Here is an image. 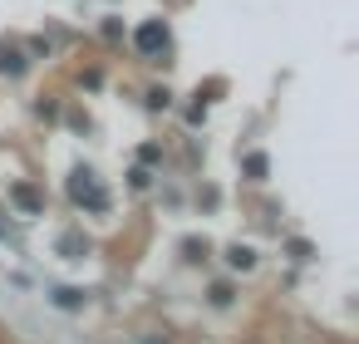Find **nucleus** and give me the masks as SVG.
I'll list each match as a JSON object with an SVG mask.
<instances>
[{"instance_id": "1", "label": "nucleus", "mask_w": 359, "mask_h": 344, "mask_svg": "<svg viewBox=\"0 0 359 344\" xmlns=\"http://www.w3.org/2000/svg\"><path fill=\"white\" fill-rule=\"evenodd\" d=\"M69 197H74L79 207H89V212H109V192H104V182H99L89 167H79V172L69 177Z\"/></svg>"}, {"instance_id": "2", "label": "nucleus", "mask_w": 359, "mask_h": 344, "mask_svg": "<svg viewBox=\"0 0 359 344\" xmlns=\"http://www.w3.org/2000/svg\"><path fill=\"white\" fill-rule=\"evenodd\" d=\"M133 45L148 55V60H158V55H168V45H172V35H168V25L163 20H148V25H138V35H133Z\"/></svg>"}, {"instance_id": "3", "label": "nucleus", "mask_w": 359, "mask_h": 344, "mask_svg": "<svg viewBox=\"0 0 359 344\" xmlns=\"http://www.w3.org/2000/svg\"><path fill=\"white\" fill-rule=\"evenodd\" d=\"M11 202H15L25 216H40V212H45V192L30 187V182H15V187H11Z\"/></svg>"}, {"instance_id": "4", "label": "nucleus", "mask_w": 359, "mask_h": 344, "mask_svg": "<svg viewBox=\"0 0 359 344\" xmlns=\"http://www.w3.org/2000/svg\"><path fill=\"white\" fill-rule=\"evenodd\" d=\"M0 74H25V55L15 45H0Z\"/></svg>"}, {"instance_id": "5", "label": "nucleus", "mask_w": 359, "mask_h": 344, "mask_svg": "<svg viewBox=\"0 0 359 344\" xmlns=\"http://www.w3.org/2000/svg\"><path fill=\"white\" fill-rule=\"evenodd\" d=\"M226 266H231V270H251V266H256V251H251V246H231V251H226Z\"/></svg>"}, {"instance_id": "6", "label": "nucleus", "mask_w": 359, "mask_h": 344, "mask_svg": "<svg viewBox=\"0 0 359 344\" xmlns=\"http://www.w3.org/2000/svg\"><path fill=\"white\" fill-rule=\"evenodd\" d=\"M55 305H60V310H79V305H84V290H69V285H65V290H55Z\"/></svg>"}, {"instance_id": "7", "label": "nucleus", "mask_w": 359, "mask_h": 344, "mask_svg": "<svg viewBox=\"0 0 359 344\" xmlns=\"http://www.w3.org/2000/svg\"><path fill=\"white\" fill-rule=\"evenodd\" d=\"M60 251H65V256H69V261H79V256H84V251H89V246H84V241H79V236H74V231H69V236H60Z\"/></svg>"}, {"instance_id": "8", "label": "nucleus", "mask_w": 359, "mask_h": 344, "mask_svg": "<svg viewBox=\"0 0 359 344\" xmlns=\"http://www.w3.org/2000/svg\"><path fill=\"white\" fill-rule=\"evenodd\" d=\"M246 172H251V177L261 182V177L271 172V163H266V153H251V158H246Z\"/></svg>"}, {"instance_id": "9", "label": "nucleus", "mask_w": 359, "mask_h": 344, "mask_svg": "<svg viewBox=\"0 0 359 344\" xmlns=\"http://www.w3.org/2000/svg\"><path fill=\"white\" fill-rule=\"evenodd\" d=\"M212 305H231V285H212Z\"/></svg>"}]
</instances>
